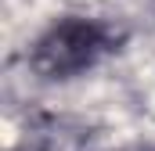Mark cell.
Listing matches in <instances>:
<instances>
[{"instance_id": "cell-1", "label": "cell", "mask_w": 155, "mask_h": 151, "mask_svg": "<svg viewBox=\"0 0 155 151\" xmlns=\"http://www.w3.org/2000/svg\"><path fill=\"white\" fill-rule=\"evenodd\" d=\"M112 50H116V33L105 22L69 14L40 33L29 50V65L43 79H76L97 69Z\"/></svg>"}]
</instances>
